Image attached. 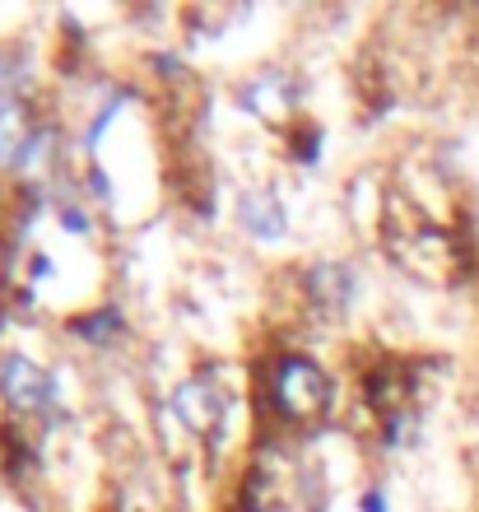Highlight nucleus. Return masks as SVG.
<instances>
[{"label":"nucleus","instance_id":"1","mask_svg":"<svg viewBox=\"0 0 479 512\" xmlns=\"http://www.w3.org/2000/svg\"><path fill=\"white\" fill-rule=\"evenodd\" d=\"M270 405L289 424H307V419H317L331 405V378L307 354H284L270 368Z\"/></svg>","mask_w":479,"mask_h":512},{"label":"nucleus","instance_id":"6","mask_svg":"<svg viewBox=\"0 0 479 512\" xmlns=\"http://www.w3.org/2000/svg\"><path fill=\"white\" fill-rule=\"evenodd\" d=\"M242 103L256 112V117H275L280 122L284 112H289V89H284L280 75H256V80H247V89H242Z\"/></svg>","mask_w":479,"mask_h":512},{"label":"nucleus","instance_id":"3","mask_svg":"<svg viewBox=\"0 0 479 512\" xmlns=\"http://www.w3.org/2000/svg\"><path fill=\"white\" fill-rule=\"evenodd\" d=\"M238 219L252 238H266V243L284 238V210L270 191H242L238 196Z\"/></svg>","mask_w":479,"mask_h":512},{"label":"nucleus","instance_id":"5","mask_svg":"<svg viewBox=\"0 0 479 512\" xmlns=\"http://www.w3.org/2000/svg\"><path fill=\"white\" fill-rule=\"evenodd\" d=\"M173 410L182 415V424L196 433H205L214 424V415H219V405H214V391L205 387V382H182L173 396Z\"/></svg>","mask_w":479,"mask_h":512},{"label":"nucleus","instance_id":"4","mask_svg":"<svg viewBox=\"0 0 479 512\" xmlns=\"http://www.w3.org/2000/svg\"><path fill=\"white\" fill-rule=\"evenodd\" d=\"M33 131H28V117L19 103H10V98H0V168H10V163H19L24 154H33Z\"/></svg>","mask_w":479,"mask_h":512},{"label":"nucleus","instance_id":"2","mask_svg":"<svg viewBox=\"0 0 479 512\" xmlns=\"http://www.w3.org/2000/svg\"><path fill=\"white\" fill-rule=\"evenodd\" d=\"M56 396V382L42 364H33L28 354H5L0 359V401L14 415H47V405Z\"/></svg>","mask_w":479,"mask_h":512}]
</instances>
